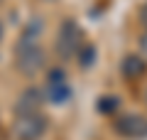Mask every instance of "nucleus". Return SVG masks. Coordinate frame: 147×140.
<instances>
[{
  "mask_svg": "<svg viewBox=\"0 0 147 140\" xmlns=\"http://www.w3.org/2000/svg\"><path fill=\"white\" fill-rule=\"evenodd\" d=\"M44 62H47L44 49L37 44L34 35L20 37V42L15 44V67H17V71H20L22 76L32 79V76H37V74L44 69Z\"/></svg>",
  "mask_w": 147,
  "mask_h": 140,
  "instance_id": "obj_1",
  "label": "nucleus"
},
{
  "mask_svg": "<svg viewBox=\"0 0 147 140\" xmlns=\"http://www.w3.org/2000/svg\"><path fill=\"white\" fill-rule=\"evenodd\" d=\"M86 44V37H84V30L79 27L76 20H64L61 27H59V35H57V52L61 59H69V57H76L79 49Z\"/></svg>",
  "mask_w": 147,
  "mask_h": 140,
  "instance_id": "obj_2",
  "label": "nucleus"
},
{
  "mask_svg": "<svg viewBox=\"0 0 147 140\" xmlns=\"http://www.w3.org/2000/svg\"><path fill=\"white\" fill-rule=\"evenodd\" d=\"M113 130L127 140H147V116L125 113L113 120Z\"/></svg>",
  "mask_w": 147,
  "mask_h": 140,
  "instance_id": "obj_3",
  "label": "nucleus"
},
{
  "mask_svg": "<svg viewBox=\"0 0 147 140\" xmlns=\"http://www.w3.org/2000/svg\"><path fill=\"white\" fill-rule=\"evenodd\" d=\"M44 96L49 103L64 106L71 99V86H69V76L64 69H52L47 74V86H44Z\"/></svg>",
  "mask_w": 147,
  "mask_h": 140,
  "instance_id": "obj_4",
  "label": "nucleus"
},
{
  "mask_svg": "<svg viewBox=\"0 0 147 140\" xmlns=\"http://www.w3.org/2000/svg\"><path fill=\"white\" fill-rule=\"evenodd\" d=\"M47 133V118L42 113L17 116L15 120V138L17 140H42Z\"/></svg>",
  "mask_w": 147,
  "mask_h": 140,
  "instance_id": "obj_5",
  "label": "nucleus"
},
{
  "mask_svg": "<svg viewBox=\"0 0 147 140\" xmlns=\"http://www.w3.org/2000/svg\"><path fill=\"white\" fill-rule=\"evenodd\" d=\"M42 103H44V96L37 86H27L25 91L20 93V99L15 103V113L17 116H30V113H42Z\"/></svg>",
  "mask_w": 147,
  "mask_h": 140,
  "instance_id": "obj_6",
  "label": "nucleus"
},
{
  "mask_svg": "<svg viewBox=\"0 0 147 140\" xmlns=\"http://www.w3.org/2000/svg\"><path fill=\"white\" fill-rule=\"evenodd\" d=\"M120 71L127 79H140L147 71V59H142L140 54H127L123 59V64H120Z\"/></svg>",
  "mask_w": 147,
  "mask_h": 140,
  "instance_id": "obj_7",
  "label": "nucleus"
},
{
  "mask_svg": "<svg viewBox=\"0 0 147 140\" xmlns=\"http://www.w3.org/2000/svg\"><path fill=\"white\" fill-rule=\"evenodd\" d=\"M79 64H81V69H91L93 67V62H96V47L91 44V42H86L84 47L79 49Z\"/></svg>",
  "mask_w": 147,
  "mask_h": 140,
  "instance_id": "obj_8",
  "label": "nucleus"
},
{
  "mask_svg": "<svg viewBox=\"0 0 147 140\" xmlns=\"http://www.w3.org/2000/svg\"><path fill=\"white\" fill-rule=\"evenodd\" d=\"M118 106H120L118 96H100V101H98V111L100 113H115Z\"/></svg>",
  "mask_w": 147,
  "mask_h": 140,
  "instance_id": "obj_9",
  "label": "nucleus"
},
{
  "mask_svg": "<svg viewBox=\"0 0 147 140\" xmlns=\"http://www.w3.org/2000/svg\"><path fill=\"white\" fill-rule=\"evenodd\" d=\"M137 17H140V25L147 30V3H142V7H140V12H137Z\"/></svg>",
  "mask_w": 147,
  "mask_h": 140,
  "instance_id": "obj_10",
  "label": "nucleus"
},
{
  "mask_svg": "<svg viewBox=\"0 0 147 140\" xmlns=\"http://www.w3.org/2000/svg\"><path fill=\"white\" fill-rule=\"evenodd\" d=\"M140 52H142L140 57H142V59H147V32L140 37Z\"/></svg>",
  "mask_w": 147,
  "mask_h": 140,
  "instance_id": "obj_11",
  "label": "nucleus"
},
{
  "mask_svg": "<svg viewBox=\"0 0 147 140\" xmlns=\"http://www.w3.org/2000/svg\"><path fill=\"white\" fill-rule=\"evenodd\" d=\"M0 39H3V25H0Z\"/></svg>",
  "mask_w": 147,
  "mask_h": 140,
  "instance_id": "obj_12",
  "label": "nucleus"
},
{
  "mask_svg": "<svg viewBox=\"0 0 147 140\" xmlns=\"http://www.w3.org/2000/svg\"><path fill=\"white\" fill-rule=\"evenodd\" d=\"M145 103H147V93H145Z\"/></svg>",
  "mask_w": 147,
  "mask_h": 140,
  "instance_id": "obj_13",
  "label": "nucleus"
}]
</instances>
